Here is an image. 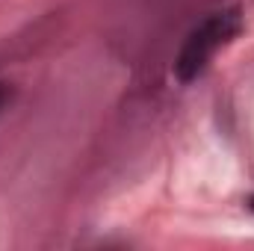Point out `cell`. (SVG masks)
<instances>
[{"label": "cell", "mask_w": 254, "mask_h": 251, "mask_svg": "<svg viewBox=\"0 0 254 251\" xmlns=\"http://www.w3.org/2000/svg\"><path fill=\"white\" fill-rule=\"evenodd\" d=\"M240 30H243V15H240V9H219V12H210L190 36H187V42H184V48H181V54H178V60H175V77H178L181 83L198 80V77L210 68L213 57H216L222 48H228V45L240 36Z\"/></svg>", "instance_id": "cell-1"}, {"label": "cell", "mask_w": 254, "mask_h": 251, "mask_svg": "<svg viewBox=\"0 0 254 251\" xmlns=\"http://www.w3.org/2000/svg\"><path fill=\"white\" fill-rule=\"evenodd\" d=\"M12 95H15V92H12V86L0 83V113H3V110H6V107L12 104Z\"/></svg>", "instance_id": "cell-2"}, {"label": "cell", "mask_w": 254, "mask_h": 251, "mask_svg": "<svg viewBox=\"0 0 254 251\" xmlns=\"http://www.w3.org/2000/svg\"><path fill=\"white\" fill-rule=\"evenodd\" d=\"M249 210H254V195L249 198Z\"/></svg>", "instance_id": "cell-3"}]
</instances>
